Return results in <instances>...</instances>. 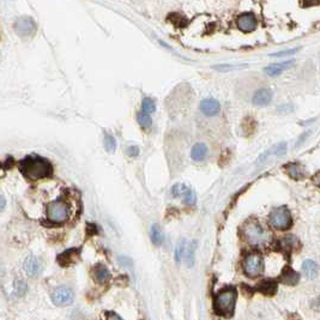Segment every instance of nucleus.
I'll use <instances>...</instances> for the list:
<instances>
[{"instance_id":"12","label":"nucleus","mask_w":320,"mask_h":320,"mask_svg":"<svg viewBox=\"0 0 320 320\" xmlns=\"http://www.w3.org/2000/svg\"><path fill=\"white\" fill-rule=\"evenodd\" d=\"M23 267H24L25 273H27L28 276L35 277V276H38L40 273V271H41L42 265H41V262H40V259L38 258V257L29 256V257H27V259H25L24 264H23Z\"/></svg>"},{"instance_id":"23","label":"nucleus","mask_w":320,"mask_h":320,"mask_svg":"<svg viewBox=\"0 0 320 320\" xmlns=\"http://www.w3.org/2000/svg\"><path fill=\"white\" fill-rule=\"evenodd\" d=\"M197 241L193 240L190 244L186 246V250H185V261H186V265L188 267H192L194 264V258H196V248H197Z\"/></svg>"},{"instance_id":"8","label":"nucleus","mask_w":320,"mask_h":320,"mask_svg":"<svg viewBox=\"0 0 320 320\" xmlns=\"http://www.w3.org/2000/svg\"><path fill=\"white\" fill-rule=\"evenodd\" d=\"M75 300V293L70 287L61 285V287L55 288L52 293V301L53 304L58 307H66L70 306Z\"/></svg>"},{"instance_id":"14","label":"nucleus","mask_w":320,"mask_h":320,"mask_svg":"<svg viewBox=\"0 0 320 320\" xmlns=\"http://www.w3.org/2000/svg\"><path fill=\"white\" fill-rule=\"evenodd\" d=\"M93 273L94 279L100 284H105L110 279V271L108 270V267L104 264H97L93 267Z\"/></svg>"},{"instance_id":"27","label":"nucleus","mask_w":320,"mask_h":320,"mask_svg":"<svg viewBox=\"0 0 320 320\" xmlns=\"http://www.w3.org/2000/svg\"><path fill=\"white\" fill-rule=\"evenodd\" d=\"M105 149L109 154H113L116 150V141L112 134H105Z\"/></svg>"},{"instance_id":"1","label":"nucleus","mask_w":320,"mask_h":320,"mask_svg":"<svg viewBox=\"0 0 320 320\" xmlns=\"http://www.w3.org/2000/svg\"><path fill=\"white\" fill-rule=\"evenodd\" d=\"M19 170L31 181L51 178L53 175V165L47 159L38 155H30L19 162Z\"/></svg>"},{"instance_id":"30","label":"nucleus","mask_w":320,"mask_h":320,"mask_svg":"<svg viewBox=\"0 0 320 320\" xmlns=\"http://www.w3.org/2000/svg\"><path fill=\"white\" fill-rule=\"evenodd\" d=\"M299 48H289V50H285V51H281V52H277V53H273L272 55L273 56H287V55H293V54L298 53Z\"/></svg>"},{"instance_id":"34","label":"nucleus","mask_w":320,"mask_h":320,"mask_svg":"<svg viewBox=\"0 0 320 320\" xmlns=\"http://www.w3.org/2000/svg\"><path fill=\"white\" fill-rule=\"evenodd\" d=\"M5 207H6V201H5L4 197H2L1 194H0V211L4 210Z\"/></svg>"},{"instance_id":"33","label":"nucleus","mask_w":320,"mask_h":320,"mask_svg":"<svg viewBox=\"0 0 320 320\" xmlns=\"http://www.w3.org/2000/svg\"><path fill=\"white\" fill-rule=\"evenodd\" d=\"M291 110H293V107L289 105H284L278 108V112H282V113H288V112H291Z\"/></svg>"},{"instance_id":"7","label":"nucleus","mask_w":320,"mask_h":320,"mask_svg":"<svg viewBox=\"0 0 320 320\" xmlns=\"http://www.w3.org/2000/svg\"><path fill=\"white\" fill-rule=\"evenodd\" d=\"M13 29L18 36L28 39L35 35L38 31V25L31 17H21L13 23Z\"/></svg>"},{"instance_id":"32","label":"nucleus","mask_w":320,"mask_h":320,"mask_svg":"<svg viewBox=\"0 0 320 320\" xmlns=\"http://www.w3.org/2000/svg\"><path fill=\"white\" fill-rule=\"evenodd\" d=\"M106 320H122L116 313L107 312L106 313Z\"/></svg>"},{"instance_id":"10","label":"nucleus","mask_w":320,"mask_h":320,"mask_svg":"<svg viewBox=\"0 0 320 320\" xmlns=\"http://www.w3.org/2000/svg\"><path fill=\"white\" fill-rule=\"evenodd\" d=\"M257 24H258V21H257L256 16L253 15L252 12H246L242 13L236 19V25L241 31H245V33H251L257 28Z\"/></svg>"},{"instance_id":"3","label":"nucleus","mask_w":320,"mask_h":320,"mask_svg":"<svg viewBox=\"0 0 320 320\" xmlns=\"http://www.w3.org/2000/svg\"><path fill=\"white\" fill-rule=\"evenodd\" d=\"M46 216L47 221L52 224H62L68 219L70 216V208L67 203L62 199H56V201L51 202L47 205L46 210Z\"/></svg>"},{"instance_id":"26","label":"nucleus","mask_w":320,"mask_h":320,"mask_svg":"<svg viewBox=\"0 0 320 320\" xmlns=\"http://www.w3.org/2000/svg\"><path fill=\"white\" fill-rule=\"evenodd\" d=\"M137 121H138V124L141 125L143 128H150L151 125H153V119H151V116L149 114L142 112V110L137 114Z\"/></svg>"},{"instance_id":"11","label":"nucleus","mask_w":320,"mask_h":320,"mask_svg":"<svg viewBox=\"0 0 320 320\" xmlns=\"http://www.w3.org/2000/svg\"><path fill=\"white\" fill-rule=\"evenodd\" d=\"M79 253H81V251H79L78 248H70V250H66L62 253H60L58 258H56V261H58L61 267H68L77 263L79 258Z\"/></svg>"},{"instance_id":"19","label":"nucleus","mask_w":320,"mask_h":320,"mask_svg":"<svg viewBox=\"0 0 320 320\" xmlns=\"http://www.w3.org/2000/svg\"><path fill=\"white\" fill-rule=\"evenodd\" d=\"M299 273L296 271H294L293 268L290 267H285L284 270L282 271L281 275V282L284 283V284L288 285H294L299 282Z\"/></svg>"},{"instance_id":"4","label":"nucleus","mask_w":320,"mask_h":320,"mask_svg":"<svg viewBox=\"0 0 320 320\" xmlns=\"http://www.w3.org/2000/svg\"><path fill=\"white\" fill-rule=\"evenodd\" d=\"M236 301V290L234 288H228L219 291L215 299V310L221 316H229L233 313Z\"/></svg>"},{"instance_id":"17","label":"nucleus","mask_w":320,"mask_h":320,"mask_svg":"<svg viewBox=\"0 0 320 320\" xmlns=\"http://www.w3.org/2000/svg\"><path fill=\"white\" fill-rule=\"evenodd\" d=\"M294 64L293 60H288V61H282V62H277V64H272L268 65L267 67H265V73L271 77H275L281 75L283 71H285L287 68H289L291 65Z\"/></svg>"},{"instance_id":"13","label":"nucleus","mask_w":320,"mask_h":320,"mask_svg":"<svg viewBox=\"0 0 320 320\" xmlns=\"http://www.w3.org/2000/svg\"><path fill=\"white\" fill-rule=\"evenodd\" d=\"M202 112L208 116H213L219 113L221 110V105L215 99H205L203 100L201 104Z\"/></svg>"},{"instance_id":"6","label":"nucleus","mask_w":320,"mask_h":320,"mask_svg":"<svg viewBox=\"0 0 320 320\" xmlns=\"http://www.w3.org/2000/svg\"><path fill=\"white\" fill-rule=\"evenodd\" d=\"M244 270L248 277L259 276L264 270V261L259 253H250L244 261Z\"/></svg>"},{"instance_id":"20","label":"nucleus","mask_w":320,"mask_h":320,"mask_svg":"<svg viewBox=\"0 0 320 320\" xmlns=\"http://www.w3.org/2000/svg\"><path fill=\"white\" fill-rule=\"evenodd\" d=\"M208 154V147L204 144V143H198L192 148V151H191V157H192L193 161H203L205 159Z\"/></svg>"},{"instance_id":"5","label":"nucleus","mask_w":320,"mask_h":320,"mask_svg":"<svg viewBox=\"0 0 320 320\" xmlns=\"http://www.w3.org/2000/svg\"><path fill=\"white\" fill-rule=\"evenodd\" d=\"M270 225L276 230H288L293 224V217L289 209L285 207L277 208L271 213L268 218Z\"/></svg>"},{"instance_id":"24","label":"nucleus","mask_w":320,"mask_h":320,"mask_svg":"<svg viewBox=\"0 0 320 320\" xmlns=\"http://www.w3.org/2000/svg\"><path fill=\"white\" fill-rule=\"evenodd\" d=\"M150 239L155 246H161L163 242V233H162L161 227L155 223L150 228Z\"/></svg>"},{"instance_id":"22","label":"nucleus","mask_w":320,"mask_h":320,"mask_svg":"<svg viewBox=\"0 0 320 320\" xmlns=\"http://www.w3.org/2000/svg\"><path fill=\"white\" fill-rule=\"evenodd\" d=\"M285 153H287V144H285V143H278V144L273 145L271 149H268L267 153L261 157V160L264 161V160H267V157L270 156H282L284 155Z\"/></svg>"},{"instance_id":"35","label":"nucleus","mask_w":320,"mask_h":320,"mask_svg":"<svg viewBox=\"0 0 320 320\" xmlns=\"http://www.w3.org/2000/svg\"><path fill=\"white\" fill-rule=\"evenodd\" d=\"M313 181H314V184L320 186V171H318V173L313 176Z\"/></svg>"},{"instance_id":"36","label":"nucleus","mask_w":320,"mask_h":320,"mask_svg":"<svg viewBox=\"0 0 320 320\" xmlns=\"http://www.w3.org/2000/svg\"><path fill=\"white\" fill-rule=\"evenodd\" d=\"M1 171H2L1 170V164H0V175H1Z\"/></svg>"},{"instance_id":"28","label":"nucleus","mask_w":320,"mask_h":320,"mask_svg":"<svg viewBox=\"0 0 320 320\" xmlns=\"http://www.w3.org/2000/svg\"><path fill=\"white\" fill-rule=\"evenodd\" d=\"M276 289H277L276 283L272 282V281H264L261 284V291H262V293L267 294V295L275 294Z\"/></svg>"},{"instance_id":"29","label":"nucleus","mask_w":320,"mask_h":320,"mask_svg":"<svg viewBox=\"0 0 320 320\" xmlns=\"http://www.w3.org/2000/svg\"><path fill=\"white\" fill-rule=\"evenodd\" d=\"M185 250H186V242H185V240H181L175 248V262L178 264L181 262L182 254L185 253Z\"/></svg>"},{"instance_id":"15","label":"nucleus","mask_w":320,"mask_h":320,"mask_svg":"<svg viewBox=\"0 0 320 320\" xmlns=\"http://www.w3.org/2000/svg\"><path fill=\"white\" fill-rule=\"evenodd\" d=\"M283 170H284L285 173L290 176V178H293L295 180L304 179L305 175H306V170H305L304 165L298 163V162H295V163L285 164L284 167H283Z\"/></svg>"},{"instance_id":"21","label":"nucleus","mask_w":320,"mask_h":320,"mask_svg":"<svg viewBox=\"0 0 320 320\" xmlns=\"http://www.w3.org/2000/svg\"><path fill=\"white\" fill-rule=\"evenodd\" d=\"M279 245H281V248L285 252H291V251L296 250L299 247V240L295 238V236H285L283 238L281 241H279Z\"/></svg>"},{"instance_id":"16","label":"nucleus","mask_w":320,"mask_h":320,"mask_svg":"<svg viewBox=\"0 0 320 320\" xmlns=\"http://www.w3.org/2000/svg\"><path fill=\"white\" fill-rule=\"evenodd\" d=\"M271 100H272V93H271V90L267 89V88H263V89H259L254 94L252 102L253 105L262 107V106H267L270 104Z\"/></svg>"},{"instance_id":"25","label":"nucleus","mask_w":320,"mask_h":320,"mask_svg":"<svg viewBox=\"0 0 320 320\" xmlns=\"http://www.w3.org/2000/svg\"><path fill=\"white\" fill-rule=\"evenodd\" d=\"M156 110V104L151 97H144L142 102V112L150 114L154 113Z\"/></svg>"},{"instance_id":"31","label":"nucleus","mask_w":320,"mask_h":320,"mask_svg":"<svg viewBox=\"0 0 320 320\" xmlns=\"http://www.w3.org/2000/svg\"><path fill=\"white\" fill-rule=\"evenodd\" d=\"M127 155L131 156V157H134V156H138L139 154V148L136 147V145H131V147L127 148L126 150Z\"/></svg>"},{"instance_id":"2","label":"nucleus","mask_w":320,"mask_h":320,"mask_svg":"<svg viewBox=\"0 0 320 320\" xmlns=\"http://www.w3.org/2000/svg\"><path fill=\"white\" fill-rule=\"evenodd\" d=\"M246 241L252 246H264L270 241V234L257 221H247L244 225Z\"/></svg>"},{"instance_id":"9","label":"nucleus","mask_w":320,"mask_h":320,"mask_svg":"<svg viewBox=\"0 0 320 320\" xmlns=\"http://www.w3.org/2000/svg\"><path fill=\"white\" fill-rule=\"evenodd\" d=\"M170 193L173 197H178V198H182L184 202L187 205H194L197 202L196 193L191 190L190 187H187L184 184H176L171 187Z\"/></svg>"},{"instance_id":"18","label":"nucleus","mask_w":320,"mask_h":320,"mask_svg":"<svg viewBox=\"0 0 320 320\" xmlns=\"http://www.w3.org/2000/svg\"><path fill=\"white\" fill-rule=\"evenodd\" d=\"M302 271H304V275L307 277V278L314 279L319 273V267L316 262L307 259V261H305L304 264H302Z\"/></svg>"}]
</instances>
